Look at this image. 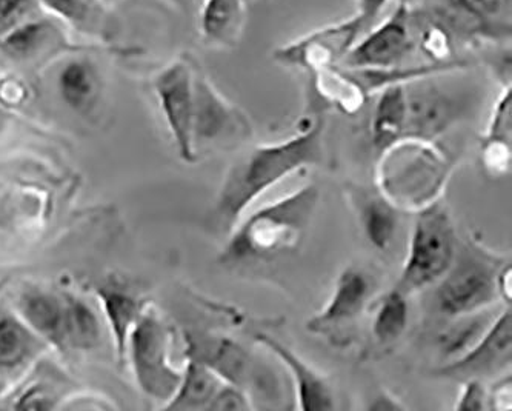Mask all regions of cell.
I'll return each mask as SVG.
<instances>
[{"mask_svg":"<svg viewBox=\"0 0 512 411\" xmlns=\"http://www.w3.org/2000/svg\"><path fill=\"white\" fill-rule=\"evenodd\" d=\"M408 325L406 296L394 288L383 298L373 322V336L380 345L396 342Z\"/></svg>","mask_w":512,"mask_h":411,"instance_id":"cell-27","label":"cell"},{"mask_svg":"<svg viewBox=\"0 0 512 411\" xmlns=\"http://www.w3.org/2000/svg\"><path fill=\"white\" fill-rule=\"evenodd\" d=\"M413 22L408 4L400 0L399 8L380 27L354 44L342 57L350 70H388L396 68L413 50Z\"/></svg>","mask_w":512,"mask_h":411,"instance_id":"cell-9","label":"cell"},{"mask_svg":"<svg viewBox=\"0 0 512 411\" xmlns=\"http://www.w3.org/2000/svg\"><path fill=\"white\" fill-rule=\"evenodd\" d=\"M406 97L403 84L385 87L373 116V142L382 153L405 136Z\"/></svg>","mask_w":512,"mask_h":411,"instance_id":"cell-24","label":"cell"},{"mask_svg":"<svg viewBox=\"0 0 512 411\" xmlns=\"http://www.w3.org/2000/svg\"><path fill=\"white\" fill-rule=\"evenodd\" d=\"M17 316L48 347L65 350L64 301L44 290H25L17 299Z\"/></svg>","mask_w":512,"mask_h":411,"instance_id":"cell-17","label":"cell"},{"mask_svg":"<svg viewBox=\"0 0 512 411\" xmlns=\"http://www.w3.org/2000/svg\"><path fill=\"white\" fill-rule=\"evenodd\" d=\"M511 311H503L485 336L460 358L448 361L433 371L436 378L449 381H485L496 378L511 367Z\"/></svg>","mask_w":512,"mask_h":411,"instance_id":"cell-10","label":"cell"},{"mask_svg":"<svg viewBox=\"0 0 512 411\" xmlns=\"http://www.w3.org/2000/svg\"><path fill=\"white\" fill-rule=\"evenodd\" d=\"M194 68L176 61L154 77L153 88L180 158L196 161L193 142Z\"/></svg>","mask_w":512,"mask_h":411,"instance_id":"cell-8","label":"cell"},{"mask_svg":"<svg viewBox=\"0 0 512 411\" xmlns=\"http://www.w3.org/2000/svg\"><path fill=\"white\" fill-rule=\"evenodd\" d=\"M96 298L99 299L100 305H102V311H104L111 336L114 339L117 356H119V361L122 362L125 359V353H127V342L131 330L136 325L145 305L136 296L131 295L130 291L114 284L97 287Z\"/></svg>","mask_w":512,"mask_h":411,"instance_id":"cell-18","label":"cell"},{"mask_svg":"<svg viewBox=\"0 0 512 411\" xmlns=\"http://www.w3.org/2000/svg\"><path fill=\"white\" fill-rule=\"evenodd\" d=\"M317 199L319 191L308 185L263 205L231 230L220 262L225 267H245L271 262L297 250L310 227Z\"/></svg>","mask_w":512,"mask_h":411,"instance_id":"cell-2","label":"cell"},{"mask_svg":"<svg viewBox=\"0 0 512 411\" xmlns=\"http://www.w3.org/2000/svg\"><path fill=\"white\" fill-rule=\"evenodd\" d=\"M451 170V162L433 141L403 137L382 151L379 165L380 193L394 207L433 205Z\"/></svg>","mask_w":512,"mask_h":411,"instance_id":"cell-3","label":"cell"},{"mask_svg":"<svg viewBox=\"0 0 512 411\" xmlns=\"http://www.w3.org/2000/svg\"><path fill=\"white\" fill-rule=\"evenodd\" d=\"M497 316L485 308L451 318V322L437 335V348L442 358L453 361L465 355L466 351L471 350L485 336Z\"/></svg>","mask_w":512,"mask_h":411,"instance_id":"cell-23","label":"cell"},{"mask_svg":"<svg viewBox=\"0 0 512 411\" xmlns=\"http://www.w3.org/2000/svg\"><path fill=\"white\" fill-rule=\"evenodd\" d=\"M56 85L62 102L77 114H90L104 93L99 67L87 56L65 59L57 71Z\"/></svg>","mask_w":512,"mask_h":411,"instance_id":"cell-15","label":"cell"},{"mask_svg":"<svg viewBox=\"0 0 512 411\" xmlns=\"http://www.w3.org/2000/svg\"><path fill=\"white\" fill-rule=\"evenodd\" d=\"M357 2H359V14L354 17V22L359 34H362L363 31L370 30L379 14L385 10L389 0H357Z\"/></svg>","mask_w":512,"mask_h":411,"instance_id":"cell-33","label":"cell"},{"mask_svg":"<svg viewBox=\"0 0 512 411\" xmlns=\"http://www.w3.org/2000/svg\"><path fill=\"white\" fill-rule=\"evenodd\" d=\"M414 13L449 34L499 39L511 34V0H416Z\"/></svg>","mask_w":512,"mask_h":411,"instance_id":"cell-7","label":"cell"},{"mask_svg":"<svg viewBox=\"0 0 512 411\" xmlns=\"http://www.w3.org/2000/svg\"><path fill=\"white\" fill-rule=\"evenodd\" d=\"M403 87L406 97L403 137L433 141L457 121L460 114L459 104L433 82L414 81Z\"/></svg>","mask_w":512,"mask_h":411,"instance_id":"cell-11","label":"cell"},{"mask_svg":"<svg viewBox=\"0 0 512 411\" xmlns=\"http://www.w3.org/2000/svg\"><path fill=\"white\" fill-rule=\"evenodd\" d=\"M499 264L485 251L465 250L437 282L434 301L445 318H457L485 310L496 302Z\"/></svg>","mask_w":512,"mask_h":411,"instance_id":"cell-6","label":"cell"},{"mask_svg":"<svg viewBox=\"0 0 512 411\" xmlns=\"http://www.w3.org/2000/svg\"><path fill=\"white\" fill-rule=\"evenodd\" d=\"M488 402V391L485 390L482 382H463V390L460 393L459 402L456 404V410H485V408H489Z\"/></svg>","mask_w":512,"mask_h":411,"instance_id":"cell-32","label":"cell"},{"mask_svg":"<svg viewBox=\"0 0 512 411\" xmlns=\"http://www.w3.org/2000/svg\"><path fill=\"white\" fill-rule=\"evenodd\" d=\"M40 7L60 24L85 33H93L104 19L99 0H40Z\"/></svg>","mask_w":512,"mask_h":411,"instance_id":"cell-26","label":"cell"},{"mask_svg":"<svg viewBox=\"0 0 512 411\" xmlns=\"http://www.w3.org/2000/svg\"><path fill=\"white\" fill-rule=\"evenodd\" d=\"M40 14V0H0V36Z\"/></svg>","mask_w":512,"mask_h":411,"instance_id":"cell-28","label":"cell"},{"mask_svg":"<svg viewBox=\"0 0 512 411\" xmlns=\"http://www.w3.org/2000/svg\"><path fill=\"white\" fill-rule=\"evenodd\" d=\"M256 341L283 362L291 373L300 410H333L334 395L330 384L316 370L306 364L291 348L268 335H256Z\"/></svg>","mask_w":512,"mask_h":411,"instance_id":"cell-16","label":"cell"},{"mask_svg":"<svg viewBox=\"0 0 512 411\" xmlns=\"http://www.w3.org/2000/svg\"><path fill=\"white\" fill-rule=\"evenodd\" d=\"M225 382L199 359L188 356L179 387L165 410H207L217 391Z\"/></svg>","mask_w":512,"mask_h":411,"instance_id":"cell-20","label":"cell"},{"mask_svg":"<svg viewBox=\"0 0 512 411\" xmlns=\"http://www.w3.org/2000/svg\"><path fill=\"white\" fill-rule=\"evenodd\" d=\"M353 202L368 241L379 250H386L396 234V207L382 193L362 188L353 191Z\"/></svg>","mask_w":512,"mask_h":411,"instance_id":"cell-21","label":"cell"},{"mask_svg":"<svg viewBox=\"0 0 512 411\" xmlns=\"http://www.w3.org/2000/svg\"><path fill=\"white\" fill-rule=\"evenodd\" d=\"M251 408H253V405H251L247 391L236 387V385L223 384L214 396L213 401L208 405L207 410L247 411Z\"/></svg>","mask_w":512,"mask_h":411,"instance_id":"cell-30","label":"cell"},{"mask_svg":"<svg viewBox=\"0 0 512 411\" xmlns=\"http://www.w3.org/2000/svg\"><path fill=\"white\" fill-rule=\"evenodd\" d=\"M248 122L228 104L203 74L194 71L193 142L211 144L247 133Z\"/></svg>","mask_w":512,"mask_h":411,"instance_id":"cell-12","label":"cell"},{"mask_svg":"<svg viewBox=\"0 0 512 411\" xmlns=\"http://www.w3.org/2000/svg\"><path fill=\"white\" fill-rule=\"evenodd\" d=\"M247 22L245 0H205L200 13V33L208 44L234 47Z\"/></svg>","mask_w":512,"mask_h":411,"instance_id":"cell-19","label":"cell"},{"mask_svg":"<svg viewBox=\"0 0 512 411\" xmlns=\"http://www.w3.org/2000/svg\"><path fill=\"white\" fill-rule=\"evenodd\" d=\"M173 331L156 308L145 305L127 342L125 358L130 359L137 387L143 395L168 404L182 379V371L171 361Z\"/></svg>","mask_w":512,"mask_h":411,"instance_id":"cell-4","label":"cell"},{"mask_svg":"<svg viewBox=\"0 0 512 411\" xmlns=\"http://www.w3.org/2000/svg\"><path fill=\"white\" fill-rule=\"evenodd\" d=\"M323 121L308 124L288 141L253 148L228 173L214 218L220 230L231 233L245 211L266 191L306 165L322 161Z\"/></svg>","mask_w":512,"mask_h":411,"instance_id":"cell-1","label":"cell"},{"mask_svg":"<svg viewBox=\"0 0 512 411\" xmlns=\"http://www.w3.org/2000/svg\"><path fill=\"white\" fill-rule=\"evenodd\" d=\"M497 290L506 301H511V267L503 268L497 274Z\"/></svg>","mask_w":512,"mask_h":411,"instance_id":"cell-35","label":"cell"},{"mask_svg":"<svg viewBox=\"0 0 512 411\" xmlns=\"http://www.w3.org/2000/svg\"><path fill=\"white\" fill-rule=\"evenodd\" d=\"M45 347L48 345L19 316L0 318V371L24 368Z\"/></svg>","mask_w":512,"mask_h":411,"instance_id":"cell-22","label":"cell"},{"mask_svg":"<svg viewBox=\"0 0 512 411\" xmlns=\"http://www.w3.org/2000/svg\"><path fill=\"white\" fill-rule=\"evenodd\" d=\"M511 127V90L508 88L500 97V101L497 102L486 139L511 144Z\"/></svg>","mask_w":512,"mask_h":411,"instance_id":"cell-29","label":"cell"},{"mask_svg":"<svg viewBox=\"0 0 512 411\" xmlns=\"http://www.w3.org/2000/svg\"><path fill=\"white\" fill-rule=\"evenodd\" d=\"M65 344L76 350H93L100 342V322L93 308L82 299H64Z\"/></svg>","mask_w":512,"mask_h":411,"instance_id":"cell-25","label":"cell"},{"mask_svg":"<svg viewBox=\"0 0 512 411\" xmlns=\"http://www.w3.org/2000/svg\"><path fill=\"white\" fill-rule=\"evenodd\" d=\"M456 254L457 238L453 222L445 208L434 202L417 214L409 241L408 258L396 290L408 296L437 284L453 265Z\"/></svg>","mask_w":512,"mask_h":411,"instance_id":"cell-5","label":"cell"},{"mask_svg":"<svg viewBox=\"0 0 512 411\" xmlns=\"http://www.w3.org/2000/svg\"><path fill=\"white\" fill-rule=\"evenodd\" d=\"M64 44L65 34L60 22L44 13L2 34L0 56L13 64H27Z\"/></svg>","mask_w":512,"mask_h":411,"instance_id":"cell-14","label":"cell"},{"mask_svg":"<svg viewBox=\"0 0 512 411\" xmlns=\"http://www.w3.org/2000/svg\"><path fill=\"white\" fill-rule=\"evenodd\" d=\"M373 410H405V405L400 404L394 396L388 395V393H382L376 401L370 405Z\"/></svg>","mask_w":512,"mask_h":411,"instance_id":"cell-34","label":"cell"},{"mask_svg":"<svg viewBox=\"0 0 512 411\" xmlns=\"http://www.w3.org/2000/svg\"><path fill=\"white\" fill-rule=\"evenodd\" d=\"M482 161L489 173L493 176H502L511 164V144L485 139Z\"/></svg>","mask_w":512,"mask_h":411,"instance_id":"cell-31","label":"cell"},{"mask_svg":"<svg viewBox=\"0 0 512 411\" xmlns=\"http://www.w3.org/2000/svg\"><path fill=\"white\" fill-rule=\"evenodd\" d=\"M5 287H7V281H5V279H0V295L4 293Z\"/></svg>","mask_w":512,"mask_h":411,"instance_id":"cell-36","label":"cell"},{"mask_svg":"<svg viewBox=\"0 0 512 411\" xmlns=\"http://www.w3.org/2000/svg\"><path fill=\"white\" fill-rule=\"evenodd\" d=\"M370 278L362 270L346 268L336 282L333 296L319 315L308 321V330L317 335H331L353 324L370 298Z\"/></svg>","mask_w":512,"mask_h":411,"instance_id":"cell-13","label":"cell"}]
</instances>
